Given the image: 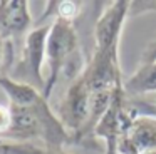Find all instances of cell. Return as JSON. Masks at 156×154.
I'll return each instance as SVG.
<instances>
[{"label": "cell", "instance_id": "cell-1", "mask_svg": "<svg viewBox=\"0 0 156 154\" xmlns=\"http://www.w3.org/2000/svg\"><path fill=\"white\" fill-rule=\"evenodd\" d=\"M45 64L49 74L44 80L42 96L49 100L62 74L74 75V79L82 74V55L74 22L62 19H55L51 22L45 49Z\"/></svg>", "mask_w": 156, "mask_h": 154}, {"label": "cell", "instance_id": "cell-2", "mask_svg": "<svg viewBox=\"0 0 156 154\" xmlns=\"http://www.w3.org/2000/svg\"><path fill=\"white\" fill-rule=\"evenodd\" d=\"M89 87L86 86L82 75L76 77L74 82L67 87L61 104L57 116L71 132L74 142H79L89 117Z\"/></svg>", "mask_w": 156, "mask_h": 154}, {"label": "cell", "instance_id": "cell-3", "mask_svg": "<svg viewBox=\"0 0 156 154\" xmlns=\"http://www.w3.org/2000/svg\"><path fill=\"white\" fill-rule=\"evenodd\" d=\"M129 17V2L116 0L109 3L94 23V52L119 54V40Z\"/></svg>", "mask_w": 156, "mask_h": 154}, {"label": "cell", "instance_id": "cell-4", "mask_svg": "<svg viewBox=\"0 0 156 154\" xmlns=\"http://www.w3.org/2000/svg\"><path fill=\"white\" fill-rule=\"evenodd\" d=\"M32 15L27 0H0V37L14 39L22 33L27 35Z\"/></svg>", "mask_w": 156, "mask_h": 154}, {"label": "cell", "instance_id": "cell-5", "mask_svg": "<svg viewBox=\"0 0 156 154\" xmlns=\"http://www.w3.org/2000/svg\"><path fill=\"white\" fill-rule=\"evenodd\" d=\"M51 30V22L42 23L35 29L29 30L24 42V62L30 70L32 77L44 89V77H42V67L45 64V49H47V37Z\"/></svg>", "mask_w": 156, "mask_h": 154}, {"label": "cell", "instance_id": "cell-6", "mask_svg": "<svg viewBox=\"0 0 156 154\" xmlns=\"http://www.w3.org/2000/svg\"><path fill=\"white\" fill-rule=\"evenodd\" d=\"M122 89L131 99L146 94H156V60L141 62L133 75L122 82Z\"/></svg>", "mask_w": 156, "mask_h": 154}, {"label": "cell", "instance_id": "cell-7", "mask_svg": "<svg viewBox=\"0 0 156 154\" xmlns=\"http://www.w3.org/2000/svg\"><path fill=\"white\" fill-rule=\"evenodd\" d=\"M124 136L139 154L156 149V119L151 116H134Z\"/></svg>", "mask_w": 156, "mask_h": 154}, {"label": "cell", "instance_id": "cell-8", "mask_svg": "<svg viewBox=\"0 0 156 154\" xmlns=\"http://www.w3.org/2000/svg\"><path fill=\"white\" fill-rule=\"evenodd\" d=\"M0 154H71L66 149L49 147L37 142H10L0 141Z\"/></svg>", "mask_w": 156, "mask_h": 154}, {"label": "cell", "instance_id": "cell-9", "mask_svg": "<svg viewBox=\"0 0 156 154\" xmlns=\"http://www.w3.org/2000/svg\"><path fill=\"white\" fill-rule=\"evenodd\" d=\"M82 3L81 2H72V0H55V2H47V10H45L44 17H51V20L55 19H62V20H69L74 22L77 19V15L81 13Z\"/></svg>", "mask_w": 156, "mask_h": 154}, {"label": "cell", "instance_id": "cell-10", "mask_svg": "<svg viewBox=\"0 0 156 154\" xmlns=\"http://www.w3.org/2000/svg\"><path fill=\"white\" fill-rule=\"evenodd\" d=\"M128 106L134 116H151L156 119V100L154 102H144L128 97Z\"/></svg>", "mask_w": 156, "mask_h": 154}, {"label": "cell", "instance_id": "cell-11", "mask_svg": "<svg viewBox=\"0 0 156 154\" xmlns=\"http://www.w3.org/2000/svg\"><path fill=\"white\" fill-rule=\"evenodd\" d=\"M10 124H12V110H10V107L0 104V139L9 132Z\"/></svg>", "mask_w": 156, "mask_h": 154}, {"label": "cell", "instance_id": "cell-12", "mask_svg": "<svg viewBox=\"0 0 156 154\" xmlns=\"http://www.w3.org/2000/svg\"><path fill=\"white\" fill-rule=\"evenodd\" d=\"M146 60H156V44H149L148 49L143 54V62Z\"/></svg>", "mask_w": 156, "mask_h": 154}, {"label": "cell", "instance_id": "cell-13", "mask_svg": "<svg viewBox=\"0 0 156 154\" xmlns=\"http://www.w3.org/2000/svg\"><path fill=\"white\" fill-rule=\"evenodd\" d=\"M4 45H5V40L0 37V64H2V55H4Z\"/></svg>", "mask_w": 156, "mask_h": 154}, {"label": "cell", "instance_id": "cell-14", "mask_svg": "<svg viewBox=\"0 0 156 154\" xmlns=\"http://www.w3.org/2000/svg\"><path fill=\"white\" fill-rule=\"evenodd\" d=\"M141 154H156V149H153V151H146V152H141Z\"/></svg>", "mask_w": 156, "mask_h": 154}, {"label": "cell", "instance_id": "cell-15", "mask_svg": "<svg viewBox=\"0 0 156 154\" xmlns=\"http://www.w3.org/2000/svg\"><path fill=\"white\" fill-rule=\"evenodd\" d=\"M104 154H118V151H104Z\"/></svg>", "mask_w": 156, "mask_h": 154}]
</instances>
